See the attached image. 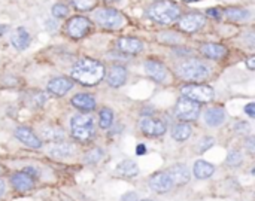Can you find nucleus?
I'll return each mask as SVG.
<instances>
[{"instance_id": "nucleus-1", "label": "nucleus", "mask_w": 255, "mask_h": 201, "mask_svg": "<svg viewBox=\"0 0 255 201\" xmlns=\"http://www.w3.org/2000/svg\"><path fill=\"white\" fill-rule=\"evenodd\" d=\"M72 78L82 85H96L105 78V66L93 58H82L72 67Z\"/></svg>"}, {"instance_id": "nucleus-2", "label": "nucleus", "mask_w": 255, "mask_h": 201, "mask_svg": "<svg viewBox=\"0 0 255 201\" xmlns=\"http://www.w3.org/2000/svg\"><path fill=\"white\" fill-rule=\"evenodd\" d=\"M179 13H181L179 6L176 3L167 1V0L154 3L148 10L149 18L160 24H172L175 19L179 18Z\"/></svg>"}, {"instance_id": "nucleus-3", "label": "nucleus", "mask_w": 255, "mask_h": 201, "mask_svg": "<svg viewBox=\"0 0 255 201\" xmlns=\"http://www.w3.org/2000/svg\"><path fill=\"white\" fill-rule=\"evenodd\" d=\"M72 125V134L79 142H87L94 137L96 128H94V119L90 115L78 113L70 121Z\"/></svg>"}, {"instance_id": "nucleus-4", "label": "nucleus", "mask_w": 255, "mask_h": 201, "mask_svg": "<svg viewBox=\"0 0 255 201\" xmlns=\"http://www.w3.org/2000/svg\"><path fill=\"white\" fill-rule=\"evenodd\" d=\"M178 75L190 82H203L209 76V69L203 63L191 60L178 66Z\"/></svg>"}, {"instance_id": "nucleus-5", "label": "nucleus", "mask_w": 255, "mask_h": 201, "mask_svg": "<svg viewBox=\"0 0 255 201\" xmlns=\"http://www.w3.org/2000/svg\"><path fill=\"white\" fill-rule=\"evenodd\" d=\"M182 96L196 103H208L214 99V90L206 85H185L182 90Z\"/></svg>"}, {"instance_id": "nucleus-6", "label": "nucleus", "mask_w": 255, "mask_h": 201, "mask_svg": "<svg viewBox=\"0 0 255 201\" xmlns=\"http://www.w3.org/2000/svg\"><path fill=\"white\" fill-rule=\"evenodd\" d=\"M200 115V104L182 97L176 103V116L182 121H196Z\"/></svg>"}, {"instance_id": "nucleus-7", "label": "nucleus", "mask_w": 255, "mask_h": 201, "mask_svg": "<svg viewBox=\"0 0 255 201\" xmlns=\"http://www.w3.org/2000/svg\"><path fill=\"white\" fill-rule=\"evenodd\" d=\"M96 19L97 22L105 27V28H118L123 24V16L118 10L111 9V7H103L96 12Z\"/></svg>"}, {"instance_id": "nucleus-8", "label": "nucleus", "mask_w": 255, "mask_h": 201, "mask_svg": "<svg viewBox=\"0 0 255 201\" xmlns=\"http://www.w3.org/2000/svg\"><path fill=\"white\" fill-rule=\"evenodd\" d=\"M90 28H91V21L85 16H73L67 24V31L75 39L84 37Z\"/></svg>"}, {"instance_id": "nucleus-9", "label": "nucleus", "mask_w": 255, "mask_h": 201, "mask_svg": "<svg viewBox=\"0 0 255 201\" xmlns=\"http://www.w3.org/2000/svg\"><path fill=\"white\" fill-rule=\"evenodd\" d=\"M205 25V16L200 13H188L179 19V27L187 33H194Z\"/></svg>"}, {"instance_id": "nucleus-10", "label": "nucleus", "mask_w": 255, "mask_h": 201, "mask_svg": "<svg viewBox=\"0 0 255 201\" xmlns=\"http://www.w3.org/2000/svg\"><path fill=\"white\" fill-rule=\"evenodd\" d=\"M172 185H173V182L167 172H160V173L154 175L149 181V187L152 188V191H155L158 194H166L172 188Z\"/></svg>"}, {"instance_id": "nucleus-11", "label": "nucleus", "mask_w": 255, "mask_h": 201, "mask_svg": "<svg viewBox=\"0 0 255 201\" xmlns=\"http://www.w3.org/2000/svg\"><path fill=\"white\" fill-rule=\"evenodd\" d=\"M140 128H142V131L146 134V136H161V134H164V131H166V125L161 122V121H158V119H154V118H143L142 121H140Z\"/></svg>"}, {"instance_id": "nucleus-12", "label": "nucleus", "mask_w": 255, "mask_h": 201, "mask_svg": "<svg viewBox=\"0 0 255 201\" xmlns=\"http://www.w3.org/2000/svg\"><path fill=\"white\" fill-rule=\"evenodd\" d=\"M145 72L155 82H163L167 76V70H166L164 64H161L160 61H154V60L145 63Z\"/></svg>"}, {"instance_id": "nucleus-13", "label": "nucleus", "mask_w": 255, "mask_h": 201, "mask_svg": "<svg viewBox=\"0 0 255 201\" xmlns=\"http://www.w3.org/2000/svg\"><path fill=\"white\" fill-rule=\"evenodd\" d=\"M15 136L16 139H19L24 145H27L28 148H33V149H39L42 146L39 137L30 130V128H25V127H18L15 130Z\"/></svg>"}, {"instance_id": "nucleus-14", "label": "nucleus", "mask_w": 255, "mask_h": 201, "mask_svg": "<svg viewBox=\"0 0 255 201\" xmlns=\"http://www.w3.org/2000/svg\"><path fill=\"white\" fill-rule=\"evenodd\" d=\"M10 184H12V187L16 190V191H21V193H24V191H30L33 187H34V182H33V178L28 175V173H15V175H12V178H10Z\"/></svg>"}, {"instance_id": "nucleus-15", "label": "nucleus", "mask_w": 255, "mask_h": 201, "mask_svg": "<svg viewBox=\"0 0 255 201\" xmlns=\"http://www.w3.org/2000/svg\"><path fill=\"white\" fill-rule=\"evenodd\" d=\"M72 87H73V82L67 78H55V79H51L48 84L49 93L55 96H64L67 91L72 90Z\"/></svg>"}, {"instance_id": "nucleus-16", "label": "nucleus", "mask_w": 255, "mask_h": 201, "mask_svg": "<svg viewBox=\"0 0 255 201\" xmlns=\"http://www.w3.org/2000/svg\"><path fill=\"white\" fill-rule=\"evenodd\" d=\"M118 48L126 54H139L143 49V43L136 37H123L118 40Z\"/></svg>"}, {"instance_id": "nucleus-17", "label": "nucleus", "mask_w": 255, "mask_h": 201, "mask_svg": "<svg viewBox=\"0 0 255 201\" xmlns=\"http://www.w3.org/2000/svg\"><path fill=\"white\" fill-rule=\"evenodd\" d=\"M167 173H169L172 182L176 184V185H184V184H188V181H190V172H188V169H187L185 166H182V164L173 166Z\"/></svg>"}, {"instance_id": "nucleus-18", "label": "nucleus", "mask_w": 255, "mask_h": 201, "mask_svg": "<svg viewBox=\"0 0 255 201\" xmlns=\"http://www.w3.org/2000/svg\"><path fill=\"white\" fill-rule=\"evenodd\" d=\"M127 81V70L123 67V66H114L109 72V76H108V82L111 87H121L124 85Z\"/></svg>"}, {"instance_id": "nucleus-19", "label": "nucleus", "mask_w": 255, "mask_h": 201, "mask_svg": "<svg viewBox=\"0 0 255 201\" xmlns=\"http://www.w3.org/2000/svg\"><path fill=\"white\" fill-rule=\"evenodd\" d=\"M202 54L212 60H221L223 57H226L227 49L220 43H205L202 45Z\"/></svg>"}, {"instance_id": "nucleus-20", "label": "nucleus", "mask_w": 255, "mask_h": 201, "mask_svg": "<svg viewBox=\"0 0 255 201\" xmlns=\"http://www.w3.org/2000/svg\"><path fill=\"white\" fill-rule=\"evenodd\" d=\"M205 121L209 127H220L226 121V112L221 107H212L205 113Z\"/></svg>"}, {"instance_id": "nucleus-21", "label": "nucleus", "mask_w": 255, "mask_h": 201, "mask_svg": "<svg viewBox=\"0 0 255 201\" xmlns=\"http://www.w3.org/2000/svg\"><path fill=\"white\" fill-rule=\"evenodd\" d=\"M72 104L84 112H91L96 107V100L90 94H78L72 99Z\"/></svg>"}, {"instance_id": "nucleus-22", "label": "nucleus", "mask_w": 255, "mask_h": 201, "mask_svg": "<svg viewBox=\"0 0 255 201\" xmlns=\"http://www.w3.org/2000/svg\"><path fill=\"white\" fill-rule=\"evenodd\" d=\"M10 42L16 49H25L30 45V34H28V31L25 28L19 27L10 36Z\"/></svg>"}, {"instance_id": "nucleus-23", "label": "nucleus", "mask_w": 255, "mask_h": 201, "mask_svg": "<svg viewBox=\"0 0 255 201\" xmlns=\"http://www.w3.org/2000/svg\"><path fill=\"white\" fill-rule=\"evenodd\" d=\"M194 176L197 178V179H208V178H211L212 175H214V172H215V167L211 164V163H208V161H196V164H194Z\"/></svg>"}, {"instance_id": "nucleus-24", "label": "nucleus", "mask_w": 255, "mask_h": 201, "mask_svg": "<svg viewBox=\"0 0 255 201\" xmlns=\"http://www.w3.org/2000/svg\"><path fill=\"white\" fill-rule=\"evenodd\" d=\"M42 136L45 140H52V142H61L64 140V131L60 127L55 125H46L42 128Z\"/></svg>"}, {"instance_id": "nucleus-25", "label": "nucleus", "mask_w": 255, "mask_h": 201, "mask_svg": "<svg viewBox=\"0 0 255 201\" xmlns=\"http://www.w3.org/2000/svg\"><path fill=\"white\" fill-rule=\"evenodd\" d=\"M118 173L123 175V176H127V178H131V176H136L139 173V169H137V164L131 160H126V161H121L117 167Z\"/></svg>"}, {"instance_id": "nucleus-26", "label": "nucleus", "mask_w": 255, "mask_h": 201, "mask_svg": "<svg viewBox=\"0 0 255 201\" xmlns=\"http://www.w3.org/2000/svg\"><path fill=\"white\" fill-rule=\"evenodd\" d=\"M172 136H173V139H175V140H178V142H184V140H187V139L191 136V127H190L188 124H185V122L178 124V125L173 128Z\"/></svg>"}, {"instance_id": "nucleus-27", "label": "nucleus", "mask_w": 255, "mask_h": 201, "mask_svg": "<svg viewBox=\"0 0 255 201\" xmlns=\"http://www.w3.org/2000/svg\"><path fill=\"white\" fill-rule=\"evenodd\" d=\"M75 151V148L69 143H57L49 149V154L54 157H69L72 155Z\"/></svg>"}, {"instance_id": "nucleus-28", "label": "nucleus", "mask_w": 255, "mask_h": 201, "mask_svg": "<svg viewBox=\"0 0 255 201\" xmlns=\"http://www.w3.org/2000/svg\"><path fill=\"white\" fill-rule=\"evenodd\" d=\"M226 15L232 21H244L250 16V12L242 7H229L226 10Z\"/></svg>"}, {"instance_id": "nucleus-29", "label": "nucleus", "mask_w": 255, "mask_h": 201, "mask_svg": "<svg viewBox=\"0 0 255 201\" xmlns=\"http://www.w3.org/2000/svg\"><path fill=\"white\" fill-rule=\"evenodd\" d=\"M112 121H114V113L112 110H109L108 107L102 109L100 110V119H99V124L102 128H108L112 125Z\"/></svg>"}, {"instance_id": "nucleus-30", "label": "nucleus", "mask_w": 255, "mask_h": 201, "mask_svg": "<svg viewBox=\"0 0 255 201\" xmlns=\"http://www.w3.org/2000/svg\"><path fill=\"white\" fill-rule=\"evenodd\" d=\"M102 157H103V151H102V149H99V148H94V149H91V151L87 154L85 161H87V163L94 164V163L100 161V160H102Z\"/></svg>"}, {"instance_id": "nucleus-31", "label": "nucleus", "mask_w": 255, "mask_h": 201, "mask_svg": "<svg viewBox=\"0 0 255 201\" xmlns=\"http://www.w3.org/2000/svg\"><path fill=\"white\" fill-rule=\"evenodd\" d=\"M227 163L233 167H238L241 166L242 163V154L239 151H230L229 155H227Z\"/></svg>"}, {"instance_id": "nucleus-32", "label": "nucleus", "mask_w": 255, "mask_h": 201, "mask_svg": "<svg viewBox=\"0 0 255 201\" xmlns=\"http://www.w3.org/2000/svg\"><path fill=\"white\" fill-rule=\"evenodd\" d=\"M72 4L78 10H88L94 6V0H72Z\"/></svg>"}, {"instance_id": "nucleus-33", "label": "nucleus", "mask_w": 255, "mask_h": 201, "mask_svg": "<svg viewBox=\"0 0 255 201\" xmlns=\"http://www.w3.org/2000/svg\"><path fill=\"white\" fill-rule=\"evenodd\" d=\"M67 6H64V4H61V3H58V4H54L52 6V15L54 16H57V18H63V16H66L67 15Z\"/></svg>"}, {"instance_id": "nucleus-34", "label": "nucleus", "mask_w": 255, "mask_h": 201, "mask_svg": "<svg viewBox=\"0 0 255 201\" xmlns=\"http://www.w3.org/2000/svg\"><path fill=\"white\" fill-rule=\"evenodd\" d=\"M214 143H215V140H214L212 137H205V139H202L200 143H199V151H200V152H206L209 148L214 146Z\"/></svg>"}, {"instance_id": "nucleus-35", "label": "nucleus", "mask_w": 255, "mask_h": 201, "mask_svg": "<svg viewBox=\"0 0 255 201\" xmlns=\"http://www.w3.org/2000/svg\"><path fill=\"white\" fill-rule=\"evenodd\" d=\"M236 131L241 133V134H247L250 131V124L248 122H239L236 125Z\"/></svg>"}, {"instance_id": "nucleus-36", "label": "nucleus", "mask_w": 255, "mask_h": 201, "mask_svg": "<svg viewBox=\"0 0 255 201\" xmlns=\"http://www.w3.org/2000/svg\"><path fill=\"white\" fill-rule=\"evenodd\" d=\"M206 13H208V16H212V18H221V9H218V7H211L206 10Z\"/></svg>"}, {"instance_id": "nucleus-37", "label": "nucleus", "mask_w": 255, "mask_h": 201, "mask_svg": "<svg viewBox=\"0 0 255 201\" xmlns=\"http://www.w3.org/2000/svg\"><path fill=\"white\" fill-rule=\"evenodd\" d=\"M121 201H137V194L136 193H127L121 197Z\"/></svg>"}, {"instance_id": "nucleus-38", "label": "nucleus", "mask_w": 255, "mask_h": 201, "mask_svg": "<svg viewBox=\"0 0 255 201\" xmlns=\"http://www.w3.org/2000/svg\"><path fill=\"white\" fill-rule=\"evenodd\" d=\"M255 139L254 137H250V139H248V142H247V148H248V151H250V154H254L255 152Z\"/></svg>"}, {"instance_id": "nucleus-39", "label": "nucleus", "mask_w": 255, "mask_h": 201, "mask_svg": "<svg viewBox=\"0 0 255 201\" xmlns=\"http://www.w3.org/2000/svg\"><path fill=\"white\" fill-rule=\"evenodd\" d=\"M245 112L251 116V118H254L255 116V104L254 103H250L247 107H245Z\"/></svg>"}, {"instance_id": "nucleus-40", "label": "nucleus", "mask_w": 255, "mask_h": 201, "mask_svg": "<svg viewBox=\"0 0 255 201\" xmlns=\"http://www.w3.org/2000/svg\"><path fill=\"white\" fill-rule=\"evenodd\" d=\"M247 66H248V69H250V70H254V69H255V58H254V57H250V58H248V61H247Z\"/></svg>"}, {"instance_id": "nucleus-41", "label": "nucleus", "mask_w": 255, "mask_h": 201, "mask_svg": "<svg viewBox=\"0 0 255 201\" xmlns=\"http://www.w3.org/2000/svg\"><path fill=\"white\" fill-rule=\"evenodd\" d=\"M146 152V148H145V145H139L137 148H136V155H143Z\"/></svg>"}, {"instance_id": "nucleus-42", "label": "nucleus", "mask_w": 255, "mask_h": 201, "mask_svg": "<svg viewBox=\"0 0 255 201\" xmlns=\"http://www.w3.org/2000/svg\"><path fill=\"white\" fill-rule=\"evenodd\" d=\"M4 191H6V185H4V181L3 179H0V197L4 194Z\"/></svg>"}, {"instance_id": "nucleus-43", "label": "nucleus", "mask_w": 255, "mask_h": 201, "mask_svg": "<svg viewBox=\"0 0 255 201\" xmlns=\"http://www.w3.org/2000/svg\"><path fill=\"white\" fill-rule=\"evenodd\" d=\"M4 30H6V27H3V25H0V34H1V33H3Z\"/></svg>"}, {"instance_id": "nucleus-44", "label": "nucleus", "mask_w": 255, "mask_h": 201, "mask_svg": "<svg viewBox=\"0 0 255 201\" xmlns=\"http://www.w3.org/2000/svg\"><path fill=\"white\" fill-rule=\"evenodd\" d=\"M184 1H187V3H193V1H199V0H184Z\"/></svg>"}, {"instance_id": "nucleus-45", "label": "nucleus", "mask_w": 255, "mask_h": 201, "mask_svg": "<svg viewBox=\"0 0 255 201\" xmlns=\"http://www.w3.org/2000/svg\"><path fill=\"white\" fill-rule=\"evenodd\" d=\"M1 173H3V169H1V167H0V175H1Z\"/></svg>"}, {"instance_id": "nucleus-46", "label": "nucleus", "mask_w": 255, "mask_h": 201, "mask_svg": "<svg viewBox=\"0 0 255 201\" xmlns=\"http://www.w3.org/2000/svg\"><path fill=\"white\" fill-rule=\"evenodd\" d=\"M106 1H114V0H106Z\"/></svg>"}, {"instance_id": "nucleus-47", "label": "nucleus", "mask_w": 255, "mask_h": 201, "mask_svg": "<svg viewBox=\"0 0 255 201\" xmlns=\"http://www.w3.org/2000/svg\"><path fill=\"white\" fill-rule=\"evenodd\" d=\"M142 201H152V200H142Z\"/></svg>"}]
</instances>
